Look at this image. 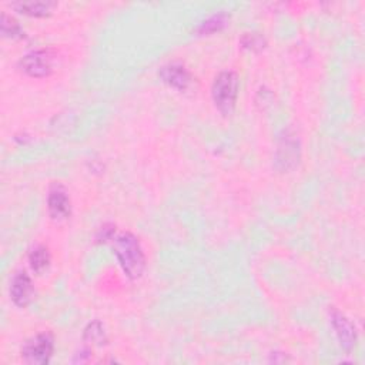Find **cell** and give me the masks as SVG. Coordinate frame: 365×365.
<instances>
[{"instance_id":"obj_2","label":"cell","mask_w":365,"mask_h":365,"mask_svg":"<svg viewBox=\"0 0 365 365\" xmlns=\"http://www.w3.org/2000/svg\"><path fill=\"white\" fill-rule=\"evenodd\" d=\"M238 94V76L231 70L221 71L215 76L211 87V96L215 107L228 115L232 113Z\"/></svg>"},{"instance_id":"obj_4","label":"cell","mask_w":365,"mask_h":365,"mask_svg":"<svg viewBox=\"0 0 365 365\" xmlns=\"http://www.w3.org/2000/svg\"><path fill=\"white\" fill-rule=\"evenodd\" d=\"M56 54L51 48H38L27 53L19 61L20 68L30 77H46L51 74Z\"/></svg>"},{"instance_id":"obj_9","label":"cell","mask_w":365,"mask_h":365,"mask_svg":"<svg viewBox=\"0 0 365 365\" xmlns=\"http://www.w3.org/2000/svg\"><path fill=\"white\" fill-rule=\"evenodd\" d=\"M158 76L167 86L177 90H185L191 83V74L188 73V70L177 63L161 67Z\"/></svg>"},{"instance_id":"obj_13","label":"cell","mask_w":365,"mask_h":365,"mask_svg":"<svg viewBox=\"0 0 365 365\" xmlns=\"http://www.w3.org/2000/svg\"><path fill=\"white\" fill-rule=\"evenodd\" d=\"M0 24H1V33L7 37L14 38V37H23L24 36L19 21L14 17H11L6 13L1 14V23Z\"/></svg>"},{"instance_id":"obj_7","label":"cell","mask_w":365,"mask_h":365,"mask_svg":"<svg viewBox=\"0 0 365 365\" xmlns=\"http://www.w3.org/2000/svg\"><path fill=\"white\" fill-rule=\"evenodd\" d=\"M47 208L53 220L61 221L70 215V198L63 185H51L47 195Z\"/></svg>"},{"instance_id":"obj_15","label":"cell","mask_w":365,"mask_h":365,"mask_svg":"<svg viewBox=\"0 0 365 365\" xmlns=\"http://www.w3.org/2000/svg\"><path fill=\"white\" fill-rule=\"evenodd\" d=\"M241 46L251 51H259L265 47V38L258 33H245L241 38Z\"/></svg>"},{"instance_id":"obj_1","label":"cell","mask_w":365,"mask_h":365,"mask_svg":"<svg viewBox=\"0 0 365 365\" xmlns=\"http://www.w3.org/2000/svg\"><path fill=\"white\" fill-rule=\"evenodd\" d=\"M114 252L124 274L130 279L138 278L145 268V257L135 235L121 232L114 238Z\"/></svg>"},{"instance_id":"obj_14","label":"cell","mask_w":365,"mask_h":365,"mask_svg":"<svg viewBox=\"0 0 365 365\" xmlns=\"http://www.w3.org/2000/svg\"><path fill=\"white\" fill-rule=\"evenodd\" d=\"M227 23V16L224 13H218V14H212L211 17H208L207 20H204L201 23V26L198 27L200 33H212L217 31L220 29H222Z\"/></svg>"},{"instance_id":"obj_3","label":"cell","mask_w":365,"mask_h":365,"mask_svg":"<svg viewBox=\"0 0 365 365\" xmlns=\"http://www.w3.org/2000/svg\"><path fill=\"white\" fill-rule=\"evenodd\" d=\"M54 351V339L50 332H40L29 338L21 346V358L30 365H44Z\"/></svg>"},{"instance_id":"obj_10","label":"cell","mask_w":365,"mask_h":365,"mask_svg":"<svg viewBox=\"0 0 365 365\" xmlns=\"http://www.w3.org/2000/svg\"><path fill=\"white\" fill-rule=\"evenodd\" d=\"M11 6L20 13L41 17V16H47L56 4L51 1H19V3H13Z\"/></svg>"},{"instance_id":"obj_12","label":"cell","mask_w":365,"mask_h":365,"mask_svg":"<svg viewBox=\"0 0 365 365\" xmlns=\"http://www.w3.org/2000/svg\"><path fill=\"white\" fill-rule=\"evenodd\" d=\"M83 338H84L86 342H91V344H97V345L106 344V339H107L104 328H103L100 321L88 322L87 327L84 328Z\"/></svg>"},{"instance_id":"obj_6","label":"cell","mask_w":365,"mask_h":365,"mask_svg":"<svg viewBox=\"0 0 365 365\" xmlns=\"http://www.w3.org/2000/svg\"><path fill=\"white\" fill-rule=\"evenodd\" d=\"M331 325L332 329L335 332V336L339 342V345L345 349V351H351L355 344H356V331L355 327L352 325V322L338 309L332 308L331 309Z\"/></svg>"},{"instance_id":"obj_16","label":"cell","mask_w":365,"mask_h":365,"mask_svg":"<svg viewBox=\"0 0 365 365\" xmlns=\"http://www.w3.org/2000/svg\"><path fill=\"white\" fill-rule=\"evenodd\" d=\"M113 232H114L113 227H111V228L104 227L103 230H100L97 238H98V241H104V242H106V241H108V240H113Z\"/></svg>"},{"instance_id":"obj_5","label":"cell","mask_w":365,"mask_h":365,"mask_svg":"<svg viewBox=\"0 0 365 365\" xmlns=\"http://www.w3.org/2000/svg\"><path fill=\"white\" fill-rule=\"evenodd\" d=\"M299 141L294 134L285 133L281 135L277 151H275V167L281 171H288L294 168L299 161Z\"/></svg>"},{"instance_id":"obj_8","label":"cell","mask_w":365,"mask_h":365,"mask_svg":"<svg viewBox=\"0 0 365 365\" xmlns=\"http://www.w3.org/2000/svg\"><path fill=\"white\" fill-rule=\"evenodd\" d=\"M34 295V288L31 278L26 271H19L14 274L10 284V298L17 307H26L30 304Z\"/></svg>"},{"instance_id":"obj_11","label":"cell","mask_w":365,"mask_h":365,"mask_svg":"<svg viewBox=\"0 0 365 365\" xmlns=\"http://www.w3.org/2000/svg\"><path fill=\"white\" fill-rule=\"evenodd\" d=\"M29 264L36 274H43L50 265L48 250L44 245H36L29 252Z\"/></svg>"}]
</instances>
